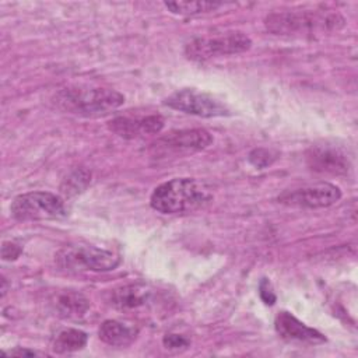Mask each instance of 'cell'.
Masks as SVG:
<instances>
[{
    "instance_id": "8",
    "label": "cell",
    "mask_w": 358,
    "mask_h": 358,
    "mask_svg": "<svg viewBox=\"0 0 358 358\" xmlns=\"http://www.w3.org/2000/svg\"><path fill=\"white\" fill-rule=\"evenodd\" d=\"M164 103L175 110L200 117H218L231 115L228 106L220 99L193 88H183L172 92L165 98Z\"/></svg>"
},
{
    "instance_id": "18",
    "label": "cell",
    "mask_w": 358,
    "mask_h": 358,
    "mask_svg": "<svg viewBox=\"0 0 358 358\" xmlns=\"http://www.w3.org/2000/svg\"><path fill=\"white\" fill-rule=\"evenodd\" d=\"M90 182H91V173L87 169L80 168V169L73 171L63 180L60 189H62V193H64L67 196H73V194H77V193L83 192L84 189H87Z\"/></svg>"
},
{
    "instance_id": "2",
    "label": "cell",
    "mask_w": 358,
    "mask_h": 358,
    "mask_svg": "<svg viewBox=\"0 0 358 358\" xmlns=\"http://www.w3.org/2000/svg\"><path fill=\"white\" fill-rule=\"evenodd\" d=\"M52 103L66 113L101 116L122 106L124 103V96L112 88L71 85L59 90L55 94Z\"/></svg>"
},
{
    "instance_id": "10",
    "label": "cell",
    "mask_w": 358,
    "mask_h": 358,
    "mask_svg": "<svg viewBox=\"0 0 358 358\" xmlns=\"http://www.w3.org/2000/svg\"><path fill=\"white\" fill-rule=\"evenodd\" d=\"M161 292L151 284L137 281L115 288L110 294V303L123 312L150 309L158 303Z\"/></svg>"
},
{
    "instance_id": "5",
    "label": "cell",
    "mask_w": 358,
    "mask_h": 358,
    "mask_svg": "<svg viewBox=\"0 0 358 358\" xmlns=\"http://www.w3.org/2000/svg\"><path fill=\"white\" fill-rule=\"evenodd\" d=\"M11 217L17 221L56 220L67 215L64 200L50 192H27L13 199Z\"/></svg>"
},
{
    "instance_id": "17",
    "label": "cell",
    "mask_w": 358,
    "mask_h": 358,
    "mask_svg": "<svg viewBox=\"0 0 358 358\" xmlns=\"http://www.w3.org/2000/svg\"><path fill=\"white\" fill-rule=\"evenodd\" d=\"M164 6L172 13L179 15H199L203 13L215 11L224 7V3L217 1H166Z\"/></svg>"
},
{
    "instance_id": "14",
    "label": "cell",
    "mask_w": 358,
    "mask_h": 358,
    "mask_svg": "<svg viewBox=\"0 0 358 358\" xmlns=\"http://www.w3.org/2000/svg\"><path fill=\"white\" fill-rule=\"evenodd\" d=\"M53 312L63 319H81L90 309V301L77 291L66 289L50 298Z\"/></svg>"
},
{
    "instance_id": "20",
    "label": "cell",
    "mask_w": 358,
    "mask_h": 358,
    "mask_svg": "<svg viewBox=\"0 0 358 358\" xmlns=\"http://www.w3.org/2000/svg\"><path fill=\"white\" fill-rule=\"evenodd\" d=\"M162 341H164V345L169 350H183L190 344V341L186 337L180 334H172V333L166 334Z\"/></svg>"
},
{
    "instance_id": "1",
    "label": "cell",
    "mask_w": 358,
    "mask_h": 358,
    "mask_svg": "<svg viewBox=\"0 0 358 358\" xmlns=\"http://www.w3.org/2000/svg\"><path fill=\"white\" fill-rule=\"evenodd\" d=\"M213 200L211 187L194 178H175L161 183L150 197V206L161 214H183L206 207Z\"/></svg>"
},
{
    "instance_id": "21",
    "label": "cell",
    "mask_w": 358,
    "mask_h": 358,
    "mask_svg": "<svg viewBox=\"0 0 358 358\" xmlns=\"http://www.w3.org/2000/svg\"><path fill=\"white\" fill-rule=\"evenodd\" d=\"M259 294L266 305H273L275 302V294L266 278H263V281L259 285Z\"/></svg>"
},
{
    "instance_id": "3",
    "label": "cell",
    "mask_w": 358,
    "mask_h": 358,
    "mask_svg": "<svg viewBox=\"0 0 358 358\" xmlns=\"http://www.w3.org/2000/svg\"><path fill=\"white\" fill-rule=\"evenodd\" d=\"M264 25L274 35L302 36L319 31H337L344 25V18L337 13L324 11H274L266 17Z\"/></svg>"
},
{
    "instance_id": "13",
    "label": "cell",
    "mask_w": 358,
    "mask_h": 358,
    "mask_svg": "<svg viewBox=\"0 0 358 358\" xmlns=\"http://www.w3.org/2000/svg\"><path fill=\"white\" fill-rule=\"evenodd\" d=\"M165 120L161 115H148L141 117L117 116L109 120L110 131L123 138H136L145 134H157L162 130Z\"/></svg>"
},
{
    "instance_id": "19",
    "label": "cell",
    "mask_w": 358,
    "mask_h": 358,
    "mask_svg": "<svg viewBox=\"0 0 358 358\" xmlns=\"http://www.w3.org/2000/svg\"><path fill=\"white\" fill-rule=\"evenodd\" d=\"M248 159H249V162H250L255 168L263 169V168L270 166V165L277 159V154L273 152V151L268 150V148L259 147V148H255V150H252V151L249 152Z\"/></svg>"
},
{
    "instance_id": "6",
    "label": "cell",
    "mask_w": 358,
    "mask_h": 358,
    "mask_svg": "<svg viewBox=\"0 0 358 358\" xmlns=\"http://www.w3.org/2000/svg\"><path fill=\"white\" fill-rule=\"evenodd\" d=\"M250 46L252 41L243 32H225L221 35L192 39L185 48V55L190 60L206 62L213 57L246 52Z\"/></svg>"
},
{
    "instance_id": "4",
    "label": "cell",
    "mask_w": 358,
    "mask_h": 358,
    "mask_svg": "<svg viewBox=\"0 0 358 358\" xmlns=\"http://www.w3.org/2000/svg\"><path fill=\"white\" fill-rule=\"evenodd\" d=\"M56 264L67 271L103 273L115 270L120 264V257L112 250L94 245H67L55 256Z\"/></svg>"
},
{
    "instance_id": "12",
    "label": "cell",
    "mask_w": 358,
    "mask_h": 358,
    "mask_svg": "<svg viewBox=\"0 0 358 358\" xmlns=\"http://www.w3.org/2000/svg\"><path fill=\"white\" fill-rule=\"evenodd\" d=\"M274 327L277 334L289 343L316 345L326 341V337L320 331L306 326L287 310L277 313L274 319Z\"/></svg>"
},
{
    "instance_id": "15",
    "label": "cell",
    "mask_w": 358,
    "mask_h": 358,
    "mask_svg": "<svg viewBox=\"0 0 358 358\" xmlns=\"http://www.w3.org/2000/svg\"><path fill=\"white\" fill-rule=\"evenodd\" d=\"M138 334V330L130 324H126L120 320L108 319L102 322L98 330L101 341L112 347H126L130 345Z\"/></svg>"
},
{
    "instance_id": "7",
    "label": "cell",
    "mask_w": 358,
    "mask_h": 358,
    "mask_svg": "<svg viewBox=\"0 0 358 358\" xmlns=\"http://www.w3.org/2000/svg\"><path fill=\"white\" fill-rule=\"evenodd\" d=\"M213 136L204 129H185L171 131L151 144L155 158H168L193 154L211 145Z\"/></svg>"
},
{
    "instance_id": "22",
    "label": "cell",
    "mask_w": 358,
    "mask_h": 358,
    "mask_svg": "<svg viewBox=\"0 0 358 358\" xmlns=\"http://www.w3.org/2000/svg\"><path fill=\"white\" fill-rule=\"evenodd\" d=\"M21 253V248L14 242H4L1 248V256L4 260H15Z\"/></svg>"
},
{
    "instance_id": "11",
    "label": "cell",
    "mask_w": 358,
    "mask_h": 358,
    "mask_svg": "<svg viewBox=\"0 0 358 358\" xmlns=\"http://www.w3.org/2000/svg\"><path fill=\"white\" fill-rule=\"evenodd\" d=\"M306 162L310 169L320 173H347L350 162L347 154L331 144H315L306 151Z\"/></svg>"
},
{
    "instance_id": "23",
    "label": "cell",
    "mask_w": 358,
    "mask_h": 358,
    "mask_svg": "<svg viewBox=\"0 0 358 358\" xmlns=\"http://www.w3.org/2000/svg\"><path fill=\"white\" fill-rule=\"evenodd\" d=\"M7 355H14V357H35V355H41V352L38 351H34V350H27V348H21V347H17L14 350H10L7 352H4Z\"/></svg>"
},
{
    "instance_id": "16",
    "label": "cell",
    "mask_w": 358,
    "mask_h": 358,
    "mask_svg": "<svg viewBox=\"0 0 358 358\" xmlns=\"http://www.w3.org/2000/svg\"><path fill=\"white\" fill-rule=\"evenodd\" d=\"M88 341L85 331L78 329H63L52 340V350L56 354H67L83 350Z\"/></svg>"
},
{
    "instance_id": "9",
    "label": "cell",
    "mask_w": 358,
    "mask_h": 358,
    "mask_svg": "<svg viewBox=\"0 0 358 358\" xmlns=\"http://www.w3.org/2000/svg\"><path fill=\"white\" fill-rule=\"evenodd\" d=\"M340 199V187L327 182L285 190L277 197L278 203L296 208H326L336 204Z\"/></svg>"
}]
</instances>
